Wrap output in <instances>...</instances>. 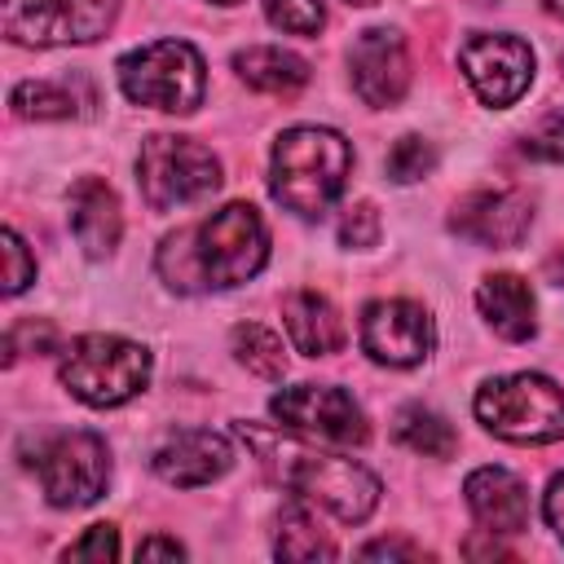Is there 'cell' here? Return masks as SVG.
Instances as JSON below:
<instances>
[{
    "instance_id": "obj_1",
    "label": "cell",
    "mask_w": 564,
    "mask_h": 564,
    "mask_svg": "<svg viewBox=\"0 0 564 564\" xmlns=\"http://www.w3.org/2000/svg\"><path fill=\"white\" fill-rule=\"evenodd\" d=\"M269 260V229L251 203H225L207 220L176 229L159 247V278L181 291H225L256 278Z\"/></svg>"
},
{
    "instance_id": "obj_2",
    "label": "cell",
    "mask_w": 564,
    "mask_h": 564,
    "mask_svg": "<svg viewBox=\"0 0 564 564\" xmlns=\"http://www.w3.org/2000/svg\"><path fill=\"white\" fill-rule=\"evenodd\" d=\"M234 432L256 449L260 467L291 494H300L304 502L330 511L344 524H361L375 502H379V480L352 463V458H335V454H317L308 445H300L295 436H282L273 427L260 423H234Z\"/></svg>"
},
{
    "instance_id": "obj_3",
    "label": "cell",
    "mask_w": 564,
    "mask_h": 564,
    "mask_svg": "<svg viewBox=\"0 0 564 564\" xmlns=\"http://www.w3.org/2000/svg\"><path fill=\"white\" fill-rule=\"evenodd\" d=\"M352 172V145L330 128H286L273 141L269 194L295 216H322Z\"/></svg>"
},
{
    "instance_id": "obj_4",
    "label": "cell",
    "mask_w": 564,
    "mask_h": 564,
    "mask_svg": "<svg viewBox=\"0 0 564 564\" xmlns=\"http://www.w3.org/2000/svg\"><path fill=\"white\" fill-rule=\"evenodd\" d=\"M119 88L137 106L194 115L207 93V66L189 40H154L119 57Z\"/></svg>"
},
{
    "instance_id": "obj_5",
    "label": "cell",
    "mask_w": 564,
    "mask_h": 564,
    "mask_svg": "<svg viewBox=\"0 0 564 564\" xmlns=\"http://www.w3.org/2000/svg\"><path fill=\"white\" fill-rule=\"evenodd\" d=\"M476 419L516 445H546L564 436V388L546 375H502L476 392Z\"/></svg>"
},
{
    "instance_id": "obj_6",
    "label": "cell",
    "mask_w": 564,
    "mask_h": 564,
    "mask_svg": "<svg viewBox=\"0 0 564 564\" xmlns=\"http://www.w3.org/2000/svg\"><path fill=\"white\" fill-rule=\"evenodd\" d=\"M150 379V352L123 335H79L62 357V383L84 405L110 410L132 401Z\"/></svg>"
},
{
    "instance_id": "obj_7",
    "label": "cell",
    "mask_w": 564,
    "mask_h": 564,
    "mask_svg": "<svg viewBox=\"0 0 564 564\" xmlns=\"http://www.w3.org/2000/svg\"><path fill=\"white\" fill-rule=\"evenodd\" d=\"M137 185L154 212H172L220 189V159L189 137L159 132L137 154Z\"/></svg>"
},
{
    "instance_id": "obj_8",
    "label": "cell",
    "mask_w": 564,
    "mask_h": 564,
    "mask_svg": "<svg viewBox=\"0 0 564 564\" xmlns=\"http://www.w3.org/2000/svg\"><path fill=\"white\" fill-rule=\"evenodd\" d=\"M40 471V489L53 507H88L106 494L110 449L97 432H57L26 458Z\"/></svg>"
},
{
    "instance_id": "obj_9",
    "label": "cell",
    "mask_w": 564,
    "mask_h": 564,
    "mask_svg": "<svg viewBox=\"0 0 564 564\" xmlns=\"http://www.w3.org/2000/svg\"><path fill=\"white\" fill-rule=\"evenodd\" d=\"M119 0H0L4 35L13 44H93L110 31Z\"/></svg>"
},
{
    "instance_id": "obj_10",
    "label": "cell",
    "mask_w": 564,
    "mask_h": 564,
    "mask_svg": "<svg viewBox=\"0 0 564 564\" xmlns=\"http://www.w3.org/2000/svg\"><path fill=\"white\" fill-rule=\"evenodd\" d=\"M273 419L286 423L295 436H313L326 445H366L370 423L361 414V405L330 383H300V388H282L269 401Z\"/></svg>"
},
{
    "instance_id": "obj_11",
    "label": "cell",
    "mask_w": 564,
    "mask_h": 564,
    "mask_svg": "<svg viewBox=\"0 0 564 564\" xmlns=\"http://www.w3.org/2000/svg\"><path fill=\"white\" fill-rule=\"evenodd\" d=\"M458 66L485 106H511L533 79V48L516 35H471L458 48Z\"/></svg>"
},
{
    "instance_id": "obj_12",
    "label": "cell",
    "mask_w": 564,
    "mask_h": 564,
    "mask_svg": "<svg viewBox=\"0 0 564 564\" xmlns=\"http://www.w3.org/2000/svg\"><path fill=\"white\" fill-rule=\"evenodd\" d=\"M436 344L432 317L414 300H375L361 308V348L379 366H419Z\"/></svg>"
},
{
    "instance_id": "obj_13",
    "label": "cell",
    "mask_w": 564,
    "mask_h": 564,
    "mask_svg": "<svg viewBox=\"0 0 564 564\" xmlns=\"http://www.w3.org/2000/svg\"><path fill=\"white\" fill-rule=\"evenodd\" d=\"M533 225V198L524 189H476L467 198H458L449 229L476 247H520L524 234Z\"/></svg>"
},
{
    "instance_id": "obj_14",
    "label": "cell",
    "mask_w": 564,
    "mask_h": 564,
    "mask_svg": "<svg viewBox=\"0 0 564 564\" xmlns=\"http://www.w3.org/2000/svg\"><path fill=\"white\" fill-rule=\"evenodd\" d=\"M348 70H352V88L366 106H397L410 88V53L405 40L388 26H370L357 35V44L348 48Z\"/></svg>"
},
{
    "instance_id": "obj_15",
    "label": "cell",
    "mask_w": 564,
    "mask_h": 564,
    "mask_svg": "<svg viewBox=\"0 0 564 564\" xmlns=\"http://www.w3.org/2000/svg\"><path fill=\"white\" fill-rule=\"evenodd\" d=\"M150 467H154L159 480H167L176 489H194V485H207V480L225 476L234 467V449L212 427H185V432H172L154 449Z\"/></svg>"
},
{
    "instance_id": "obj_16",
    "label": "cell",
    "mask_w": 564,
    "mask_h": 564,
    "mask_svg": "<svg viewBox=\"0 0 564 564\" xmlns=\"http://www.w3.org/2000/svg\"><path fill=\"white\" fill-rule=\"evenodd\" d=\"M463 494H467V507H471L476 524L489 538L494 533L498 538H511V533H524L529 529V489L507 467H476L463 480Z\"/></svg>"
},
{
    "instance_id": "obj_17",
    "label": "cell",
    "mask_w": 564,
    "mask_h": 564,
    "mask_svg": "<svg viewBox=\"0 0 564 564\" xmlns=\"http://www.w3.org/2000/svg\"><path fill=\"white\" fill-rule=\"evenodd\" d=\"M70 234L84 247V256H93V260H101L119 247L123 212H119V198L106 181L84 176L70 185Z\"/></svg>"
},
{
    "instance_id": "obj_18",
    "label": "cell",
    "mask_w": 564,
    "mask_h": 564,
    "mask_svg": "<svg viewBox=\"0 0 564 564\" xmlns=\"http://www.w3.org/2000/svg\"><path fill=\"white\" fill-rule=\"evenodd\" d=\"M282 322H286L291 344L304 357H330L344 348V322H339L335 304L317 291H291L282 300Z\"/></svg>"
},
{
    "instance_id": "obj_19",
    "label": "cell",
    "mask_w": 564,
    "mask_h": 564,
    "mask_svg": "<svg viewBox=\"0 0 564 564\" xmlns=\"http://www.w3.org/2000/svg\"><path fill=\"white\" fill-rule=\"evenodd\" d=\"M476 308L480 317L511 344L529 339L538 330V317H533V291L524 278L516 273H489L480 286H476Z\"/></svg>"
},
{
    "instance_id": "obj_20",
    "label": "cell",
    "mask_w": 564,
    "mask_h": 564,
    "mask_svg": "<svg viewBox=\"0 0 564 564\" xmlns=\"http://www.w3.org/2000/svg\"><path fill=\"white\" fill-rule=\"evenodd\" d=\"M234 70L247 88L269 93V97H295L308 84V62L286 53V48H273V44H256V48L234 53Z\"/></svg>"
},
{
    "instance_id": "obj_21",
    "label": "cell",
    "mask_w": 564,
    "mask_h": 564,
    "mask_svg": "<svg viewBox=\"0 0 564 564\" xmlns=\"http://www.w3.org/2000/svg\"><path fill=\"white\" fill-rule=\"evenodd\" d=\"M392 436L423 458H449L458 449V432L436 410H423V405H405L392 423Z\"/></svg>"
},
{
    "instance_id": "obj_22",
    "label": "cell",
    "mask_w": 564,
    "mask_h": 564,
    "mask_svg": "<svg viewBox=\"0 0 564 564\" xmlns=\"http://www.w3.org/2000/svg\"><path fill=\"white\" fill-rule=\"evenodd\" d=\"M273 551L282 560H330L335 555V542L326 538V529L317 524V516L308 507H286L282 520H278Z\"/></svg>"
},
{
    "instance_id": "obj_23",
    "label": "cell",
    "mask_w": 564,
    "mask_h": 564,
    "mask_svg": "<svg viewBox=\"0 0 564 564\" xmlns=\"http://www.w3.org/2000/svg\"><path fill=\"white\" fill-rule=\"evenodd\" d=\"M229 344H234V357H238L251 375H260V379H282V375H286V348H282V339H278L269 326H260V322H238L234 335H229Z\"/></svg>"
},
{
    "instance_id": "obj_24",
    "label": "cell",
    "mask_w": 564,
    "mask_h": 564,
    "mask_svg": "<svg viewBox=\"0 0 564 564\" xmlns=\"http://www.w3.org/2000/svg\"><path fill=\"white\" fill-rule=\"evenodd\" d=\"M9 106L22 115V119H70L79 115V101H75V88L70 84H53V79H26L13 88Z\"/></svg>"
},
{
    "instance_id": "obj_25",
    "label": "cell",
    "mask_w": 564,
    "mask_h": 564,
    "mask_svg": "<svg viewBox=\"0 0 564 564\" xmlns=\"http://www.w3.org/2000/svg\"><path fill=\"white\" fill-rule=\"evenodd\" d=\"M383 167H388V176H392L397 185H410V181H423V176L436 167V150H432V141H423V137H401V141L388 150Z\"/></svg>"
},
{
    "instance_id": "obj_26",
    "label": "cell",
    "mask_w": 564,
    "mask_h": 564,
    "mask_svg": "<svg viewBox=\"0 0 564 564\" xmlns=\"http://www.w3.org/2000/svg\"><path fill=\"white\" fill-rule=\"evenodd\" d=\"M264 18L286 35H317L326 26L322 0H264Z\"/></svg>"
},
{
    "instance_id": "obj_27",
    "label": "cell",
    "mask_w": 564,
    "mask_h": 564,
    "mask_svg": "<svg viewBox=\"0 0 564 564\" xmlns=\"http://www.w3.org/2000/svg\"><path fill=\"white\" fill-rule=\"evenodd\" d=\"M520 150L529 159H542V163H564V110L542 115V123L533 132H524Z\"/></svg>"
},
{
    "instance_id": "obj_28",
    "label": "cell",
    "mask_w": 564,
    "mask_h": 564,
    "mask_svg": "<svg viewBox=\"0 0 564 564\" xmlns=\"http://www.w3.org/2000/svg\"><path fill=\"white\" fill-rule=\"evenodd\" d=\"M53 352L57 348V326L53 322H35V317H22L13 330H9V339H4V361L13 366L18 361V352Z\"/></svg>"
},
{
    "instance_id": "obj_29",
    "label": "cell",
    "mask_w": 564,
    "mask_h": 564,
    "mask_svg": "<svg viewBox=\"0 0 564 564\" xmlns=\"http://www.w3.org/2000/svg\"><path fill=\"white\" fill-rule=\"evenodd\" d=\"M375 238H379V212H375V203H352V207H344L339 242H344L348 251H366V247H375Z\"/></svg>"
},
{
    "instance_id": "obj_30",
    "label": "cell",
    "mask_w": 564,
    "mask_h": 564,
    "mask_svg": "<svg viewBox=\"0 0 564 564\" xmlns=\"http://www.w3.org/2000/svg\"><path fill=\"white\" fill-rule=\"evenodd\" d=\"M119 555V533L115 524H93L79 542L66 546V560H115Z\"/></svg>"
},
{
    "instance_id": "obj_31",
    "label": "cell",
    "mask_w": 564,
    "mask_h": 564,
    "mask_svg": "<svg viewBox=\"0 0 564 564\" xmlns=\"http://www.w3.org/2000/svg\"><path fill=\"white\" fill-rule=\"evenodd\" d=\"M4 260H9V273H4V291L9 295H18L31 278H35V260L26 256V242L13 234V229H4Z\"/></svg>"
},
{
    "instance_id": "obj_32",
    "label": "cell",
    "mask_w": 564,
    "mask_h": 564,
    "mask_svg": "<svg viewBox=\"0 0 564 564\" xmlns=\"http://www.w3.org/2000/svg\"><path fill=\"white\" fill-rule=\"evenodd\" d=\"M361 555H366V560H423L427 551L414 546V542H401V538H383V542L361 546Z\"/></svg>"
},
{
    "instance_id": "obj_33",
    "label": "cell",
    "mask_w": 564,
    "mask_h": 564,
    "mask_svg": "<svg viewBox=\"0 0 564 564\" xmlns=\"http://www.w3.org/2000/svg\"><path fill=\"white\" fill-rule=\"evenodd\" d=\"M542 511H546V524L555 529V538L564 542V471L546 485V498H542Z\"/></svg>"
},
{
    "instance_id": "obj_34",
    "label": "cell",
    "mask_w": 564,
    "mask_h": 564,
    "mask_svg": "<svg viewBox=\"0 0 564 564\" xmlns=\"http://www.w3.org/2000/svg\"><path fill=\"white\" fill-rule=\"evenodd\" d=\"M154 555H167V560H181V555H185V546H181L176 538H145V542L137 546V560H154Z\"/></svg>"
},
{
    "instance_id": "obj_35",
    "label": "cell",
    "mask_w": 564,
    "mask_h": 564,
    "mask_svg": "<svg viewBox=\"0 0 564 564\" xmlns=\"http://www.w3.org/2000/svg\"><path fill=\"white\" fill-rule=\"evenodd\" d=\"M546 273H551L555 286H564V251H555V256L546 260Z\"/></svg>"
},
{
    "instance_id": "obj_36",
    "label": "cell",
    "mask_w": 564,
    "mask_h": 564,
    "mask_svg": "<svg viewBox=\"0 0 564 564\" xmlns=\"http://www.w3.org/2000/svg\"><path fill=\"white\" fill-rule=\"evenodd\" d=\"M542 4H546V9L555 13V18H564V0H542Z\"/></svg>"
},
{
    "instance_id": "obj_37",
    "label": "cell",
    "mask_w": 564,
    "mask_h": 564,
    "mask_svg": "<svg viewBox=\"0 0 564 564\" xmlns=\"http://www.w3.org/2000/svg\"><path fill=\"white\" fill-rule=\"evenodd\" d=\"M344 4H361L366 9V4H379V0H344Z\"/></svg>"
},
{
    "instance_id": "obj_38",
    "label": "cell",
    "mask_w": 564,
    "mask_h": 564,
    "mask_svg": "<svg viewBox=\"0 0 564 564\" xmlns=\"http://www.w3.org/2000/svg\"><path fill=\"white\" fill-rule=\"evenodd\" d=\"M212 4H238V0H212Z\"/></svg>"
}]
</instances>
